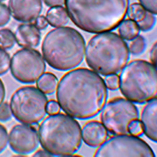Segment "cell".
<instances>
[{"label": "cell", "mask_w": 157, "mask_h": 157, "mask_svg": "<svg viewBox=\"0 0 157 157\" xmlns=\"http://www.w3.org/2000/svg\"><path fill=\"white\" fill-rule=\"evenodd\" d=\"M56 96L60 107L67 115L78 120H89L102 110L108 91L104 80L97 72L82 67L61 78Z\"/></svg>", "instance_id": "obj_1"}, {"label": "cell", "mask_w": 157, "mask_h": 157, "mask_svg": "<svg viewBox=\"0 0 157 157\" xmlns=\"http://www.w3.org/2000/svg\"><path fill=\"white\" fill-rule=\"evenodd\" d=\"M65 5L78 29L101 33L118 27L127 15L129 0H65Z\"/></svg>", "instance_id": "obj_2"}, {"label": "cell", "mask_w": 157, "mask_h": 157, "mask_svg": "<svg viewBox=\"0 0 157 157\" xmlns=\"http://www.w3.org/2000/svg\"><path fill=\"white\" fill-rule=\"evenodd\" d=\"M86 42L75 29L58 27L47 33L42 42L44 59L51 67L66 71L78 67L83 61Z\"/></svg>", "instance_id": "obj_3"}, {"label": "cell", "mask_w": 157, "mask_h": 157, "mask_svg": "<svg viewBox=\"0 0 157 157\" xmlns=\"http://www.w3.org/2000/svg\"><path fill=\"white\" fill-rule=\"evenodd\" d=\"M42 148L52 156H69L82 145V130L74 117L62 113L51 114L38 129Z\"/></svg>", "instance_id": "obj_4"}, {"label": "cell", "mask_w": 157, "mask_h": 157, "mask_svg": "<svg viewBox=\"0 0 157 157\" xmlns=\"http://www.w3.org/2000/svg\"><path fill=\"white\" fill-rule=\"evenodd\" d=\"M129 59L128 46L114 32L96 35L90 38L86 49V60L89 67L102 75L119 73Z\"/></svg>", "instance_id": "obj_5"}, {"label": "cell", "mask_w": 157, "mask_h": 157, "mask_svg": "<svg viewBox=\"0 0 157 157\" xmlns=\"http://www.w3.org/2000/svg\"><path fill=\"white\" fill-rule=\"evenodd\" d=\"M119 78L121 92L131 102L143 104L156 98V67L151 63L133 60L123 68Z\"/></svg>", "instance_id": "obj_6"}, {"label": "cell", "mask_w": 157, "mask_h": 157, "mask_svg": "<svg viewBox=\"0 0 157 157\" xmlns=\"http://www.w3.org/2000/svg\"><path fill=\"white\" fill-rule=\"evenodd\" d=\"M48 99L45 94L34 86L17 89L10 100V108L15 118L29 125L40 122L47 115Z\"/></svg>", "instance_id": "obj_7"}, {"label": "cell", "mask_w": 157, "mask_h": 157, "mask_svg": "<svg viewBox=\"0 0 157 157\" xmlns=\"http://www.w3.org/2000/svg\"><path fill=\"white\" fill-rule=\"evenodd\" d=\"M102 124L114 135H129V126L139 119V111L132 102L123 98L110 100L101 111Z\"/></svg>", "instance_id": "obj_8"}, {"label": "cell", "mask_w": 157, "mask_h": 157, "mask_svg": "<svg viewBox=\"0 0 157 157\" xmlns=\"http://www.w3.org/2000/svg\"><path fill=\"white\" fill-rule=\"evenodd\" d=\"M94 156L155 157V155L147 143L129 134L116 135L106 140L97 150Z\"/></svg>", "instance_id": "obj_9"}, {"label": "cell", "mask_w": 157, "mask_h": 157, "mask_svg": "<svg viewBox=\"0 0 157 157\" xmlns=\"http://www.w3.org/2000/svg\"><path fill=\"white\" fill-rule=\"evenodd\" d=\"M10 68L13 77L17 81L23 84H32L44 74L46 64L38 50L25 48L13 56Z\"/></svg>", "instance_id": "obj_10"}, {"label": "cell", "mask_w": 157, "mask_h": 157, "mask_svg": "<svg viewBox=\"0 0 157 157\" xmlns=\"http://www.w3.org/2000/svg\"><path fill=\"white\" fill-rule=\"evenodd\" d=\"M8 141L13 151L20 155H28L36 150L40 140L36 128L25 124L12 128Z\"/></svg>", "instance_id": "obj_11"}, {"label": "cell", "mask_w": 157, "mask_h": 157, "mask_svg": "<svg viewBox=\"0 0 157 157\" xmlns=\"http://www.w3.org/2000/svg\"><path fill=\"white\" fill-rule=\"evenodd\" d=\"M11 15L20 22H31L40 16L42 11V0H9Z\"/></svg>", "instance_id": "obj_12"}, {"label": "cell", "mask_w": 157, "mask_h": 157, "mask_svg": "<svg viewBox=\"0 0 157 157\" xmlns=\"http://www.w3.org/2000/svg\"><path fill=\"white\" fill-rule=\"evenodd\" d=\"M108 137V130L102 123L97 121L87 122L82 131V138L84 143L93 148L102 145Z\"/></svg>", "instance_id": "obj_13"}, {"label": "cell", "mask_w": 157, "mask_h": 157, "mask_svg": "<svg viewBox=\"0 0 157 157\" xmlns=\"http://www.w3.org/2000/svg\"><path fill=\"white\" fill-rule=\"evenodd\" d=\"M15 36L20 47L31 48L40 44L41 33L33 24H21L17 27Z\"/></svg>", "instance_id": "obj_14"}, {"label": "cell", "mask_w": 157, "mask_h": 157, "mask_svg": "<svg viewBox=\"0 0 157 157\" xmlns=\"http://www.w3.org/2000/svg\"><path fill=\"white\" fill-rule=\"evenodd\" d=\"M156 109V98H155L148 102L147 105L143 108L141 115L143 132L150 140L154 142L157 141Z\"/></svg>", "instance_id": "obj_15"}, {"label": "cell", "mask_w": 157, "mask_h": 157, "mask_svg": "<svg viewBox=\"0 0 157 157\" xmlns=\"http://www.w3.org/2000/svg\"><path fill=\"white\" fill-rule=\"evenodd\" d=\"M46 19L52 27H62L68 23L69 17L66 9L59 6L51 7L48 10Z\"/></svg>", "instance_id": "obj_16"}, {"label": "cell", "mask_w": 157, "mask_h": 157, "mask_svg": "<svg viewBox=\"0 0 157 157\" xmlns=\"http://www.w3.org/2000/svg\"><path fill=\"white\" fill-rule=\"evenodd\" d=\"M57 84V77L50 72L43 74L36 82L37 87L45 94H53L56 90Z\"/></svg>", "instance_id": "obj_17"}, {"label": "cell", "mask_w": 157, "mask_h": 157, "mask_svg": "<svg viewBox=\"0 0 157 157\" xmlns=\"http://www.w3.org/2000/svg\"><path fill=\"white\" fill-rule=\"evenodd\" d=\"M119 26L118 32L123 40H132L138 36L140 32L137 23L131 19L123 20Z\"/></svg>", "instance_id": "obj_18"}, {"label": "cell", "mask_w": 157, "mask_h": 157, "mask_svg": "<svg viewBox=\"0 0 157 157\" xmlns=\"http://www.w3.org/2000/svg\"><path fill=\"white\" fill-rule=\"evenodd\" d=\"M16 42L15 34L8 29L0 30V48L10 50L14 47Z\"/></svg>", "instance_id": "obj_19"}, {"label": "cell", "mask_w": 157, "mask_h": 157, "mask_svg": "<svg viewBox=\"0 0 157 157\" xmlns=\"http://www.w3.org/2000/svg\"><path fill=\"white\" fill-rule=\"evenodd\" d=\"M147 11L140 3H135L129 6L127 14L131 20L138 23L145 17Z\"/></svg>", "instance_id": "obj_20"}, {"label": "cell", "mask_w": 157, "mask_h": 157, "mask_svg": "<svg viewBox=\"0 0 157 157\" xmlns=\"http://www.w3.org/2000/svg\"><path fill=\"white\" fill-rule=\"evenodd\" d=\"M147 47L146 40L142 36H138L129 44L128 47L129 52L134 56H138L145 52Z\"/></svg>", "instance_id": "obj_21"}, {"label": "cell", "mask_w": 157, "mask_h": 157, "mask_svg": "<svg viewBox=\"0 0 157 157\" xmlns=\"http://www.w3.org/2000/svg\"><path fill=\"white\" fill-rule=\"evenodd\" d=\"M156 19L154 15L149 11H147L143 19L136 23L140 30L142 32H148L151 30L155 26Z\"/></svg>", "instance_id": "obj_22"}, {"label": "cell", "mask_w": 157, "mask_h": 157, "mask_svg": "<svg viewBox=\"0 0 157 157\" xmlns=\"http://www.w3.org/2000/svg\"><path fill=\"white\" fill-rule=\"evenodd\" d=\"M11 65L10 56L5 50L0 48V75L8 72Z\"/></svg>", "instance_id": "obj_23"}, {"label": "cell", "mask_w": 157, "mask_h": 157, "mask_svg": "<svg viewBox=\"0 0 157 157\" xmlns=\"http://www.w3.org/2000/svg\"><path fill=\"white\" fill-rule=\"evenodd\" d=\"M11 15L9 8L6 5L0 3V27H3L9 23Z\"/></svg>", "instance_id": "obj_24"}, {"label": "cell", "mask_w": 157, "mask_h": 157, "mask_svg": "<svg viewBox=\"0 0 157 157\" xmlns=\"http://www.w3.org/2000/svg\"><path fill=\"white\" fill-rule=\"evenodd\" d=\"M129 135H132L135 136H140L143 135V126L141 121L135 120L131 123L128 128Z\"/></svg>", "instance_id": "obj_25"}, {"label": "cell", "mask_w": 157, "mask_h": 157, "mask_svg": "<svg viewBox=\"0 0 157 157\" xmlns=\"http://www.w3.org/2000/svg\"><path fill=\"white\" fill-rule=\"evenodd\" d=\"M106 87L111 90H117L120 87V78L116 74L108 75L104 79Z\"/></svg>", "instance_id": "obj_26"}, {"label": "cell", "mask_w": 157, "mask_h": 157, "mask_svg": "<svg viewBox=\"0 0 157 157\" xmlns=\"http://www.w3.org/2000/svg\"><path fill=\"white\" fill-rule=\"evenodd\" d=\"M11 111L9 104L5 102L0 106V121L6 122L11 118Z\"/></svg>", "instance_id": "obj_27"}, {"label": "cell", "mask_w": 157, "mask_h": 157, "mask_svg": "<svg viewBox=\"0 0 157 157\" xmlns=\"http://www.w3.org/2000/svg\"><path fill=\"white\" fill-rule=\"evenodd\" d=\"M8 135L6 128L0 124V153H2L7 147Z\"/></svg>", "instance_id": "obj_28"}, {"label": "cell", "mask_w": 157, "mask_h": 157, "mask_svg": "<svg viewBox=\"0 0 157 157\" xmlns=\"http://www.w3.org/2000/svg\"><path fill=\"white\" fill-rule=\"evenodd\" d=\"M139 2L147 11L156 15V0H139Z\"/></svg>", "instance_id": "obj_29"}, {"label": "cell", "mask_w": 157, "mask_h": 157, "mask_svg": "<svg viewBox=\"0 0 157 157\" xmlns=\"http://www.w3.org/2000/svg\"><path fill=\"white\" fill-rule=\"evenodd\" d=\"M60 107L57 102L54 100H51L48 102L47 105V113L49 114H55L60 112Z\"/></svg>", "instance_id": "obj_30"}, {"label": "cell", "mask_w": 157, "mask_h": 157, "mask_svg": "<svg viewBox=\"0 0 157 157\" xmlns=\"http://www.w3.org/2000/svg\"><path fill=\"white\" fill-rule=\"evenodd\" d=\"M48 21L44 16H39L35 19V25L39 30H44L48 27Z\"/></svg>", "instance_id": "obj_31"}, {"label": "cell", "mask_w": 157, "mask_h": 157, "mask_svg": "<svg viewBox=\"0 0 157 157\" xmlns=\"http://www.w3.org/2000/svg\"><path fill=\"white\" fill-rule=\"evenodd\" d=\"M44 3L50 7L62 6L65 4V0H43Z\"/></svg>", "instance_id": "obj_32"}, {"label": "cell", "mask_w": 157, "mask_h": 157, "mask_svg": "<svg viewBox=\"0 0 157 157\" xmlns=\"http://www.w3.org/2000/svg\"><path fill=\"white\" fill-rule=\"evenodd\" d=\"M150 60L151 63L154 65H156V43H155L152 47L150 51Z\"/></svg>", "instance_id": "obj_33"}, {"label": "cell", "mask_w": 157, "mask_h": 157, "mask_svg": "<svg viewBox=\"0 0 157 157\" xmlns=\"http://www.w3.org/2000/svg\"><path fill=\"white\" fill-rule=\"evenodd\" d=\"M6 95V90L3 82L0 79V106L3 104Z\"/></svg>", "instance_id": "obj_34"}, {"label": "cell", "mask_w": 157, "mask_h": 157, "mask_svg": "<svg viewBox=\"0 0 157 157\" xmlns=\"http://www.w3.org/2000/svg\"><path fill=\"white\" fill-rule=\"evenodd\" d=\"M33 156H52V155L45 150H40L37 151L33 155Z\"/></svg>", "instance_id": "obj_35"}, {"label": "cell", "mask_w": 157, "mask_h": 157, "mask_svg": "<svg viewBox=\"0 0 157 157\" xmlns=\"http://www.w3.org/2000/svg\"><path fill=\"white\" fill-rule=\"evenodd\" d=\"M5 1V0H0V3H1V2H4Z\"/></svg>", "instance_id": "obj_36"}]
</instances>
